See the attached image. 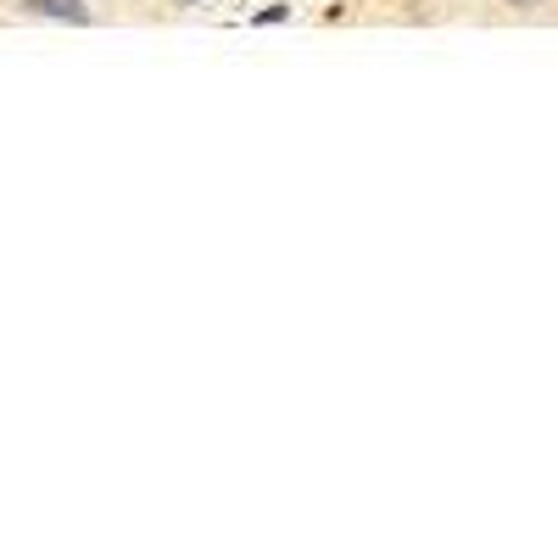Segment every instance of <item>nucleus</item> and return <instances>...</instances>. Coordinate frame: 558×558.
<instances>
[{
    "mask_svg": "<svg viewBox=\"0 0 558 558\" xmlns=\"http://www.w3.org/2000/svg\"><path fill=\"white\" fill-rule=\"evenodd\" d=\"M179 7H196V0H179Z\"/></svg>",
    "mask_w": 558,
    "mask_h": 558,
    "instance_id": "obj_3",
    "label": "nucleus"
},
{
    "mask_svg": "<svg viewBox=\"0 0 558 558\" xmlns=\"http://www.w3.org/2000/svg\"><path fill=\"white\" fill-rule=\"evenodd\" d=\"M514 7H536V0H514Z\"/></svg>",
    "mask_w": 558,
    "mask_h": 558,
    "instance_id": "obj_2",
    "label": "nucleus"
},
{
    "mask_svg": "<svg viewBox=\"0 0 558 558\" xmlns=\"http://www.w3.org/2000/svg\"><path fill=\"white\" fill-rule=\"evenodd\" d=\"M23 12L57 17V23H89V7H84V0H23Z\"/></svg>",
    "mask_w": 558,
    "mask_h": 558,
    "instance_id": "obj_1",
    "label": "nucleus"
}]
</instances>
